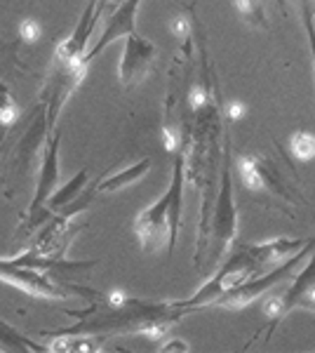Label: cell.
<instances>
[{
  "label": "cell",
  "instance_id": "25",
  "mask_svg": "<svg viewBox=\"0 0 315 353\" xmlns=\"http://www.w3.org/2000/svg\"><path fill=\"white\" fill-rule=\"evenodd\" d=\"M276 5H278L280 10H283V12H285V0H276Z\"/></svg>",
  "mask_w": 315,
  "mask_h": 353
},
{
  "label": "cell",
  "instance_id": "12",
  "mask_svg": "<svg viewBox=\"0 0 315 353\" xmlns=\"http://www.w3.org/2000/svg\"><path fill=\"white\" fill-rule=\"evenodd\" d=\"M104 10H106V0H90V3L85 5L83 14H80V19H78L76 28L71 31V36L57 48V52H54L57 61H80V64H85L83 57L88 54V43H90V38H92L96 21L101 19V12H104Z\"/></svg>",
  "mask_w": 315,
  "mask_h": 353
},
{
  "label": "cell",
  "instance_id": "14",
  "mask_svg": "<svg viewBox=\"0 0 315 353\" xmlns=\"http://www.w3.org/2000/svg\"><path fill=\"white\" fill-rule=\"evenodd\" d=\"M148 170H151V158H141V161L132 163L130 168L120 170V172L106 176L104 181H99V184H96V193H116V191L130 189V186L136 184Z\"/></svg>",
  "mask_w": 315,
  "mask_h": 353
},
{
  "label": "cell",
  "instance_id": "4",
  "mask_svg": "<svg viewBox=\"0 0 315 353\" xmlns=\"http://www.w3.org/2000/svg\"><path fill=\"white\" fill-rule=\"evenodd\" d=\"M184 153L174 156V168H172V181L163 198L156 201L151 208L139 212L134 217V233L139 238V245L144 252H156L160 245H167V257L174 254L176 233L181 226V201H184Z\"/></svg>",
  "mask_w": 315,
  "mask_h": 353
},
{
  "label": "cell",
  "instance_id": "19",
  "mask_svg": "<svg viewBox=\"0 0 315 353\" xmlns=\"http://www.w3.org/2000/svg\"><path fill=\"white\" fill-rule=\"evenodd\" d=\"M17 113H19V109H17L12 92H10L8 85L0 81V118H3V123L8 125V128L17 121Z\"/></svg>",
  "mask_w": 315,
  "mask_h": 353
},
{
  "label": "cell",
  "instance_id": "10",
  "mask_svg": "<svg viewBox=\"0 0 315 353\" xmlns=\"http://www.w3.org/2000/svg\"><path fill=\"white\" fill-rule=\"evenodd\" d=\"M158 59V48L148 38L132 33L125 38V50L118 64V81L123 90L136 88L151 71L153 61Z\"/></svg>",
  "mask_w": 315,
  "mask_h": 353
},
{
  "label": "cell",
  "instance_id": "18",
  "mask_svg": "<svg viewBox=\"0 0 315 353\" xmlns=\"http://www.w3.org/2000/svg\"><path fill=\"white\" fill-rule=\"evenodd\" d=\"M289 151L299 161H311V158H315V134L306 132V130H296L289 137Z\"/></svg>",
  "mask_w": 315,
  "mask_h": 353
},
{
  "label": "cell",
  "instance_id": "24",
  "mask_svg": "<svg viewBox=\"0 0 315 353\" xmlns=\"http://www.w3.org/2000/svg\"><path fill=\"white\" fill-rule=\"evenodd\" d=\"M8 125L3 123V118H0V146H3V141H5V134H8Z\"/></svg>",
  "mask_w": 315,
  "mask_h": 353
},
{
  "label": "cell",
  "instance_id": "13",
  "mask_svg": "<svg viewBox=\"0 0 315 353\" xmlns=\"http://www.w3.org/2000/svg\"><path fill=\"white\" fill-rule=\"evenodd\" d=\"M139 5H141V0H120L118 8L113 10L111 19H108L104 33H101V38L88 50V54L83 57L85 64L88 66L92 64L96 57L111 48L118 38H128L132 33H136V10H139Z\"/></svg>",
  "mask_w": 315,
  "mask_h": 353
},
{
  "label": "cell",
  "instance_id": "7",
  "mask_svg": "<svg viewBox=\"0 0 315 353\" xmlns=\"http://www.w3.org/2000/svg\"><path fill=\"white\" fill-rule=\"evenodd\" d=\"M0 283H8L21 292L31 294L36 299H66L71 294H78V297H90V299H99V294L92 292L88 288H80L76 283H64L61 285L59 281L50 278L48 273L31 269V266H21L14 264L12 259H0Z\"/></svg>",
  "mask_w": 315,
  "mask_h": 353
},
{
  "label": "cell",
  "instance_id": "6",
  "mask_svg": "<svg viewBox=\"0 0 315 353\" xmlns=\"http://www.w3.org/2000/svg\"><path fill=\"white\" fill-rule=\"evenodd\" d=\"M238 170L250 191L263 193L268 198H278V201L287 203L289 208L296 203H306L299 196V191L287 181V176L283 174L280 165L266 153H243L238 158Z\"/></svg>",
  "mask_w": 315,
  "mask_h": 353
},
{
  "label": "cell",
  "instance_id": "20",
  "mask_svg": "<svg viewBox=\"0 0 315 353\" xmlns=\"http://www.w3.org/2000/svg\"><path fill=\"white\" fill-rule=\"evenodd\" d=\"M301 21L306 28L308 45H311V59H313V73H315V19H313V10L308 5V0H301Z\"/></svg>",
  "mask_w": 315,
  "mask_h": 353
},
{
  "label": "cell",
  "instance_id": "21",
  "mask_svg": "<svg viewBox=\"0 0 315 353\" xmlns=\"http://www.w3.org/2000/svg\"><path fill=\"white\" fill-rule=\"evenodd\" d=\"M40 33H43V26H40V21L36 19H24L19 26V38L24 43H36L40 38Z\"/></svg>",
  "mask_w": 315,
  "mask_h": 353
},
{
  "label": "cell",
  "instance_id": "1",
  "mask_svg": "<svg viewBox=\"0 0 315 353\" xmlns=\"http://www.w3.org/2000/svg\"><path fill=\"white\" fill-rule=\"evenodd\" d=\"M196 73H193L191 94V128L184 144V168L186 181L200 191V221H198V241L193 266L200 269L207 241V226L212 210H214L216 193H219V174H221V158H223V113L219 97H216V76L210 64V54L203 38L196 36Z\"/></svg>",
  "mask_w": 315,
  "mask_h": 353
},
{
  "label": "cell",
  "instance_id": "2",
  "mask_svg": "<svg viewBox=\"0 0 315 353\" xmlns=\"http://www.w3.org/2000/svg\"><path fill=\"white\" fill-rule=\"evenodd\" d=\"M76 323L59 330H43L40 337L54 339L68 334H92V337H116V334H146L151 339H163L172 325L188 316V309L179 301H144L128 297H108L92 301L85 311H66Z\"/></svg>",
  "mask_w": 315,
  "mask_h": 353
},
{
  "label": "cell",
  "instance_id": "3",
  "mask_svg": "<svg viewBox=\"0 0 315 353\" xmlns=\"http://www.w3.org/2000/svg\"><path fill=\"white\" fill-rule=\"evenodd\" d=\"M303 245H306V241H301V238H276V241L245 245L238 252H233L223 264H219L214 276L193 297L181 299L179 306H184L188 311H198L203 306H210L221 294L231 292L233 288L243 285L250 278H256L268 264L278 261L285 254H294Z\"/></svg>",
  "mask_w": 315,
  "mask_h": 353
},
{
  "label": "cell",
  "instance_id": "9",
  "mask_svg": "<svg viewBox=\"0 0 315 353\" xmlns=\"http://www.w3.org/2000/svg\"><path fill=\"white\" fill-rule=\"evenodd\" d=\"M59 144H61V132L54 130V132L48 137V149H45L43 161H40L36 191H33L31 205H28V217L24 224L26 236L33 229L43 226V221L52 214L48 210V201L52 198V193L57 191V184H59Z\"/></svg>",
  "mask_w": 315,
  "mask_h": 353
},
{
  "label": "cell",
  "instance_id": "22",
  "mask_svg": "<svg viewBox=\"0 0 315 353\" xmlns=\"http://www.w3.org/2000/svg\"><path fill=\"white\" fill-rule=\"evenodd\" d=\"M226 113H228V118H240V116H243V113H240V106L238 104H228Z\"/></svg>",
  "mask_w": 315,
  "mask_h": 353
},
{
  "label": "cell",
  "instance_id": "8",
  "mask_svg": "<svg viewBox=\"0 0 315 353\" xmlns=\"http://www.w3.org/2000/svg\"><path fill=\"white\" fill-rule=\"evenodd\" d=\"M315 248V236L308 238L306 245H303L301 250H296L294 254L289 257V261H283L280 266L276 269H271V273H266V276H256V278H250V281H245L243 285L233 288L231 292L221 294L219 299H214L210 306H219V309H228V311H240L245 309V306H250L252 301H256L261 297V294H266L271 288H276L278 283L287 281V278L299 269V264L308 259V254L313 252Z\"/></svg>",
  "mask_w": 315,
  "mask_h": 353
},
{
  "label": "cell",
  "instance_id": "5",
  "mask_svg": "<svg viewBox=\"0 0 315 353\" xmlns=\"http://www.w3.org/2000/svg\"><path fill=\"white\" fill-rule=\"evenodd\" d=\"M236 233H238V208H236V198H233V141L231 134L226 132L223 134L219 193H216L214 210H212L207 241H205V252L198 271L219 266L228 245L236 241Z\"/></svg>",
  "mask_w": 315,
  "mask_h": 353
},
{
  "label": "cell",
  "instance_id": "17",
  "mask_svg": "<svg viewBox=\"0 0 315 353\" xmlns=\"http://www.w3.org/2000/svg\"><path fill=\"white\" fill-rule=\"evenodd\" d=\"M240 19L252 28H259V31H268V19L266 10H263V0H233Z\"/></svg>",
  "mask_w": 315,
  "mask_h": 353
},
{
  "label": "cell",
  "instance_id": "23",
  "mask_svg": "<svg viewBox=\"0 0 315 353\" xmlns=\"http://www.w3.org/2000/svg\"><path fill=\"white\" fill-rule=\"evenodd\" d=\"M188 351V346L186 344H179V341H172V344H167V346H165V349L163 351Z\"/></svg>",
  "mask_w": 315,
  "mask_h": 353
},
{
  "label": "cell",
  "instance_id": "11",
  "mask_svg": "<svg viewBox=\"0 0 315 353\" xmlns=\"http://www.w3.org/2000/svg\"><path fill=\"white\" fill-rule=\"evenodd\" d=\"M52 134L48 128V106L45 101H40V106L33 111V123L26 128V134L21 137V141L17 144V149L10 158V172H8V179L12 176H21V174H28L33 168V161H36L38 151L43 149V144H48V137Z\"/></svg>",
  "mask_w": 315,
  "mask_h": 353
},
{
  "label": "cell",
  "instance_id": "15",
  "mask_svg": "<svg viewBox=\"0 0 315 353\" xmlns=\"http://www.w3.org/2000/svg\"><path fill=\"white\" fill-rule=\"evenodd\" d=\"M45 351H50L48 346L28 339L26 334H21L10 323L0 321V353H45Z\"/></svg>",
  "mask_w": 315,
  "mask_h": 353
},
{
  "label": "cell",
  "instance_id": "16",
  "mask_svg": "<svg viewBox=\"0 0 315 353\" xmlns=\"http://www.w3.org/2000/svg\"><path fill=\"white\" fill-rule=\"evenodd\" d=\"M88 170H80V172L73 176V179H68L61 189H57L52 193V198L48 201V210L50 212H59L61 208H66L71 201H76V198L83 193V189L88 186Z\"/></svg>",
  "mask_w": 315,
  "mask_h": 353
}]
</instances>
